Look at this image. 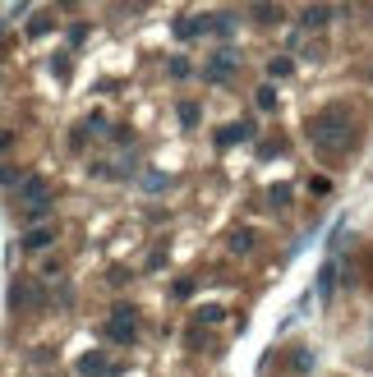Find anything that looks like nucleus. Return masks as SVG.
<instances>
[{
  "mask_svg": "<svg viewBox=\"0 0 373 377\" xmlns=\"http://www.w3.org/2000/svg\"><path fill=\"white\" fill-rule=\"evenodd\" d=\"M309 143L318 147L323 156H346L355 143V120L346 106H328V111H318L314 120H309Z\"/></svg>",
  "mask_w": 373,
  "mask_h": 377,
  "instance_id": "obj_1",
  "label": "nucleus"
},
{
  "mask_svg": "<svg viewBox=\"0 0 373 377\" xmlns=\"http://www.w3.org/2000/svg\"><path fill=\"white\" fill-rule=\"evenodd\" d=\"M176 33H180V42H194V37H208V33L226 37V33H231V14H203V19H180V23H176Z\"/></svg>",
  "mask_w": 373,
  "mask_h": 377,
  "instance_id": "obj_2",
  "label": "nucleus"
},
{
  "mask_svg": "<svg viewBox=\"0 0 373 377\" xmlns=\"http://www.w3.org/2000/svg\"><path fill=\"white\" fill-rule=\"evenodd\" d=\"M46 202H51V188L42 184V179H23L19 184V207L23 212H33V216H42Z\"/></svg>",
  "mask_w": 373,
  "mask_h": 377,
  "instance_id": "obj_3",
  "label": "nucleus"
},
{
  "mask_svg": "<svg viewBox=\"0 0 373 377\" xmlns=\"http://www.w3.org/2000/svg\"><path fill=\"white\" fill-rule=\"evenodd\" d=\"M134 327H139L134 309L115 304V313H111V322H106V336H111V341H134Z\"/></svg>",
  "mask_w": 373,
  "mask_h": 377,
  "instance_id": "obj_4",
  "label": "nucleus"
},
{
  "mask_svg": "<svg viewBox=\"0 0 373 377\" xmlns=\"http://www.w3.org/2000/svg\"><path fill=\"white\" fill-rule=\"evenodd\" d=\"M240 65V56H235L231 46H221L217 56L208 60V69H203V78H212V83H226V78H231V69Z\"/></svg>",
  "mask_w": 373,
  "mask_h": 377,
  "instance_id": "obj_5",
  "label": "nucleus"
},
{
  "mask_svg": "<svg viewBox=\"0 0 373 377\" xmlns=\"http://www.w3.org/2000/svg\"><path fill=\"white\" fill-rule=\"evenodd\" d=\"M240 138H253V120H240V124L217 129V147H231V143H240Z\"/></svg>",
  "mask_w": 373,
  "mask_h": 377,
  "instance_id": "obj_6",
  "label": "nucleus"
},
{
  "mask_svg": "<svg viewBox=\"0 0 373 377\" xmlns=\"http://www.w3.org/2000/svg\"><path fill=\"white\" fill-rule=\"evenodd\" d=\"M78 368H83V377H115V368H111L101 355H83V359H78Z\"/></svg>",
  "mask_w": 373,
  "mask_h": 377,
  "instance_id": "obj_7",
  "label": "nucleus"
},
{
  "mask_svg": "<svg viewBox=\"0 0 373 377\" xmlns=\"http://www.w3.org/2000/svg\"><path fill=\"white\" fill-rule=\"evenodd\" d=\"M226 244H231V253H253L258 249V230H231Z\"/></svg>",
  "mask_w": 373,
  "mask_h": 377,
  "instance_id": "obj_8",
  "label": "nucleus"
},
{
  "mask_svg": "<svg viewBox=\"0 0 373 377\" xmlns=\"http://www.w3.org/2000/svg\"><path fill=\"white\" fill-rule=\"evenodd\" d=\"M51 239H55V230H51V226H37V230H28V235H23V249H28V253H37V249H46Z\"/></svg>",
  "mask_w": 373,
  "mask_h": 377,
  "instance_id": "obj_9",
  "label": "nucleus"
},
{
  "mask_svg": "<svg viewBox=\"0 0 373 377\" xmlns=\"http://www.w3.org/2000/svg\"><path fill=\"white\" fill-rule=\"evenodd\" d=\"M33 304H37L33 286H19V281H14L10 286V309H33Z\"/></svg>",
  "mask_w": 373,
  "mask_h": 377,
  "instance_id": "obj_10",
  "label": "nucleus"
},
{
  "mask_svg": "<svg viewBox=\"0 0 373 377\" xmlns=\"http://www.w3.org/2000/svg\"><path fill=\"white\" fill-rule=\"evenodd\" d=\"M332 286H337V263L328 258V263H323V272H318V295H323V300H332Z\"/></svg>",
  "mask_w": 373,
  "mask_h": 377,
  "instance_id": "obj_11",
  "label": "nucleus"
},
{
  "mask_svg": "<svg viewBox=\"0 0 373 377\" xmlns=\"http://www.w3.org/2000/svg\"><path fill=\"white\" fill-rule=\"evenodd\" d=\"M328 19H332L328 5H309V10H304V28H323Z\"/></svg>",
  "mask_w": 373,
  "mask_h": 377,
  "instance_id": "obj_12",
  "label": "nucleus"
},
{
  "mask_svg": "<svg viewBox=\"0 0 373 377\" xmlns=\"http://www.w3.org/2000/svg\"><path fill=\"white\" fill-rule=\"evenodd\" d=\"M253 101H258V111H276V88H272V83H263V88L253 92Z\"/></svg>",
  "mask_w": 373,
  "mask_h": 377,
  "instance_id": "obj_13",
  "label": "nucleus"
},
{
  "mask_svg": "<svg viewBox=\"0 0 373 377\" xmlns=\"http://www.w3.org/2000/svg\"><path fill=\"white\" fill-rule=\"evenodd\" d=\"M290 69H295V60H290V56H272V60H267V74H272V78H286Z\"/></svg>",
  "mask_w": 373,
  "mask_h": 377,
  "instance_id": "obj_14",
  "label": "nucleus"
},
{
  "mask_svg": "<svg viewBox=\"0 0 373 377\" xmlns=\"http://www.w3.org/2000/svg\"><path fill=\"white\" fill-rule=\"evenodd\" d=\"M253 19H258V23H276V19H281V10L267 5V0H258V5H253Z\"/></svg>",
  "mask_w": 373,
  "mask_h": 377,
  "instance_id": "obj_15",
  "label": "nucleus"
},
{
  "mask_svg": "<svg viewBox=\"0 0 373 377\" xmlns=\"http://www.w3.org/2000/svg\"><path fill=\"white\" fill-rule=\"evenodd\" d=\"M51 33V14H33L28 19V37H46Z\"/></svg>",
  "mask_w": 373,
  "mask_h": 377,
  "instance_id": "obj_16",
  "label": "nucleus"
},
{
  "mask_svg": "<svg viewBox=\"0 0 373 377\" xmlns=\"http://www.w3.org/2000/svg\"><path fill=\"white\" fill-rule=\"evenodd\" d=\"M290 364H295V373H300V377L314 373V350H295V355H290Z\"/></svg>",
  "mask_w": 373,
  "mask_h": 377,
  "instance_id": "obj_17",
  "label": "nucleus"
},
{
  "mask_svg": "<svg viewBox=\"0 0 373 377\" xmlns=\"http://www.w3.org/2000/svg\"><path fill=\"white\" fill-rule=\"evenodd\" d=\"M309 193H314V198H328V193H332V179H328V175H309Z\"/></svg>",
  "mask_w": 373,
  "mask_h": 377,
  "instance_id": "obj_18",
  "label": "nucleus"
},
{
  "mask_svg": "<svg viewBox=\"0 0 373 377\" xmlns=\"http://www.w3.org/2000/svg\"><path fill=\"white\" fill-rule=\"evenodd\" d=\"M198 322H208V327H217V322H226V309H221V304H208V309L198 313Z\"/></svg>",
  "mask_w": 373,
  "mask_h": 377,
  "instance_id": "obj_19",
  "label": "nucleus"
},
{
  "mask_svg": "<svg viewBox=\"0 0 373 377\" xmlns=\"http://www.w3.org/2000/svg\"><path fill=\"white\" fill-rule=\"evenodd\" d=\"M180 124H185V129H194V124H198V106H194V101L180 106Z\"/></svg>",
  "mask_w": 373,
  "mask_h": 377,
  "instance_id": "obj_20",
  "label": "nucleus"
},
{
  "mask_svg": "<svg viewBox=\"0 0 373 377\" xmlns=\"http://www.w3.org/2000/svg\"><path fill=\"white\" fill-rule=\"evenodd\" d=\"M166 69H171V78H189V60L185 56H171V65H166Z\"/></svg>",
  "mask_w": 373,
  "mask_h": 377,
  "instance_id": "obj_21",
  "label": "nucleus"
},
{
  "mask_svg": "<svg viewBox=\"0 0 373 377\" xmlns=\"http://www.w3.org/2000/svg\"><path fill=\"white\" fill-rule=\"evenodd\" d=\"M267 198H272L276 207H286V202H290V184H272V193H267Z\"/></svg>",
  "mask_w": 373,
  "mask_h": 377,
  "instance_id": "obj_22",
  "label": "nucleus"
},
{
  "mask_svg": "<svg viewBox=\"0 0 373 377\" xmlns=\"http://www.w3.org/2000/svg\"><path fill=\"white\" fill-rule=\"evenodd\" d=\"M171 290H176V300H189V295H194V281H189V276H180Z\"/></svg>",
  "mask_w": 373,
  "mask_h": 377,
  "instance_id": "obj_23",
  "label": "nucleus"
}]
</instances>
